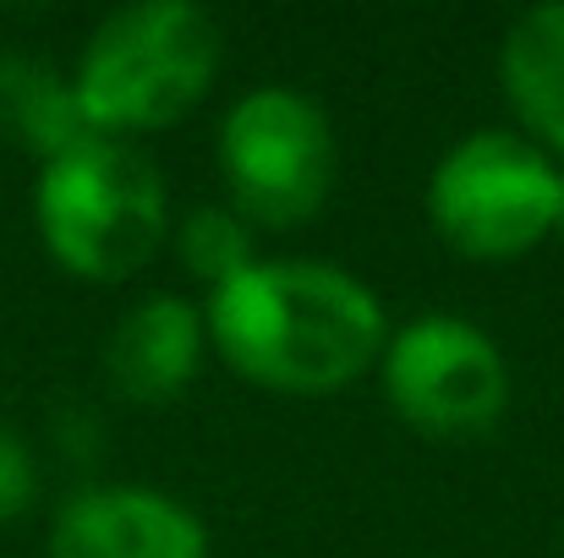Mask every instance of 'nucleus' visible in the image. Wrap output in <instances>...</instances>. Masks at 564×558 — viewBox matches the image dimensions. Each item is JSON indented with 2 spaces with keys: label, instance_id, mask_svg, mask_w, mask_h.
Here are the masks:
<instances>
[{
  "label": "nucleus",
  "instance_id": "nucleus-6",
  "mask_svg": "<svg viewBox=\"0 0 564 558\" xmlns=\"http://www.w3.org/2000/svg\"><path fill=\"white\" fill-rule=\"evenodd\" d=\"M383 394L427 438H482L510 405L499 346L460 318H416L383 346Z\"/></svg>",
  "mask_w": 564,
  "mask_h": 558
},
{
  "label": "nucleus",
  "instance_id": "nucleus-2",
  "mask_svg": "<svg viewBox=\"0 0 564 558\" xmlns=\"http://www.w3.org/2000/svg\"><path fill=\"white\" fill-rule=\"evenodd\" d=\"M219 72V28L192 0H143L99 22L72 77L99 138L182 121Z\"/></svg>",
  "mask_w": 564,
  "mask_h": 558
},
{
  "label": "nucleus",
  "instance_id": "nucleus-13",
  "mask_svg": "<svg viewBox=\"0 0 564 558\" xmlns=\"http://www.w3.org/2000/svg\"><path fill=\"white\" fill-rule=\"evenodd\" d=\"M554 230L564 236V171H560V214H554Z\"/></svg>",
  "mask_w": 564,
  "mask_h": 558
},
{
  "label": "nucleus",
  "instance_id": "nucleus-10",
  "mask_svg": "<svg viewBox=\"0 0 564 558\" xmlns=\"http://www.w3.org/2000/svg\"><path fill=\"white\" fill-rule=\"evenodd\" d=\"M499 83L516 116L564 154V0L532 6L499 50Z\"/></svg>",
  "mask_w": 564,
  "mask_h": 558
},
{
  "label": "nucleus",
  "instance_id": "nucleus-11",
  "mask_svg": "<svg viewBox=\"0 0 564 558\" xmlns=\"http://www.w3.org/2000/svg\"><path fill=\"white\" fill-rule=\"evenodd\" d=\"M176 247H182V263H187L192 280H203L214 291L241 280L258 263L252 258V225L236 208H192Z\"/></svg>",
  "mask_w": 564,
  "mask_h": 558
},
{
  "label": "nucleus",
  "instance_id": "nucleus-4",
  "mask_svg": "<svg viewBox=\"0 0 564 558\" xmlns=\"http://www.w3.org/2000/svg\"><path fill=\"white\" fill-rule=\"evenodd\" d=\"M433 230L471 263L532 252L560 214V171L516 132H471L427 182Z\"/></svg>",
  "mask_w": 564,
  "mask_h": 558
},
{
  "label": "nucleus",
  "instance_id": "nucleus-1",
  "mask_svg": "<svg viewBox=\"0 0 564 558\" xmlns=\"http://www.w3.org/2000/svg\"><path fill=\"white\" fill-rule=\"evenodd\" d=\"M214 351L258 389L329 394L383 357L378 296L329 263H252L208 296Z\"/></svg>",
  "mask_w": 564,
  "mask_h": 558
},
{
  "label": "nucleus",
  "instance_id": "nucleus-12",
  "mask_svg": "<svg viewBox=\"0 0 564 558\" xmlns=\"http://www.w3.org/2000/svg\"><path fill=\"white\" fill-rule=\"evenodd\" d=\"M33 455L22 449V438L11 427H0V521H17L33 504Z\"/></svg>",
  "mask_w": 564,
  "mask_h": 558
},
{
  "label": "nucleus",
  "instance_id": "nucleus-3",
  "mask_svg": "<svg viewBox=\"0 0 564 558\" xmlns=\"http://www.w3.org/2000/svg\"><path fill=\"white\" fill-rule=\"evenodd\" d=\"M33 214L61 269L83 280H127L165 241V182L138 149L94 138L44 165Z\"/></svg>",
  "mask_w": 564,
  "mask_h": 558
},
{
  "label": "nucleus",
  "instance_id": "nucleus-8",
  "mask_svg": "<svg viewBox=\"0 0 564 558\" xmlns=\"http://www.w3.org/2000/svg\"><path fill=\"white\" fill-rule=\"evenodd\" d=\"M203 313L182 296H143L105 346V372L110 383L138 400V405H165L192 383L203 362Z\"/></svg>",
  "mask_w": 564,
  "mask_h": 558
},
{
  "label": "nucleus",
  "instance_id": "nucleus-5",
  "mask_svg": "<svg viewBox=\"0 0 564 558\" xmlns=\"http://www.w3.org/2000/svg\"><path fill=\"white\" fill-rule=\"evenodd\" d=\"M219 165L230 182V208L247 225H302L329 203L335 186L329 116L296 88H252L219 127Z\"/></svg>",
  "mask_w": 564,
  "mask_h": 558
},
{
  "label": "nucleus",
  "instance_id": "nucleus-7",
  "mask_svg": "<svg viewBox=\"0 0 564 558\" xmlns=\"http://www.w3.org/2000/svg\"><path fill=\"white\" fill-rule=\"evenodd\" d=\"M50 558H208V532L165 493L94 488L61 504Z\"/></svg>",
  "mask_w": 564,
  "mask_h": 558
},
{
  "label": "nucleus",
  "instance_id": "nucleus-9",
  "mask_svg": "<svg viewBox=\"0 0 564 558\" xmlns=\"http://www.w3.org/2000/svg\"><path fill=\"white\" fill-rule=\"evenodd\" d=\"M0 138L50 165V160L94 143L99 132L88 127L77 88L55 66H44L33 55H0Z\"/></svg>",
  "mask_w": 564,
  "mask_h": 558
}]
</instances>
